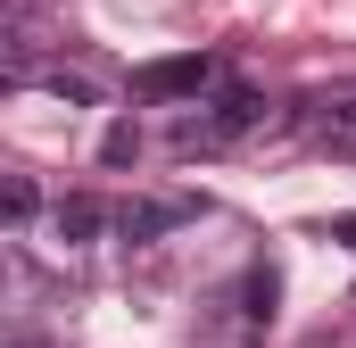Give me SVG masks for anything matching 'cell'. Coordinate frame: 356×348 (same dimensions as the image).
I'll use <instances>...</instances> for the list:
<instances>
[{"mask_svg":"<svg viewBox=\"0 0 356 348\" xmlns=\"http://www.w3.org/2000/svg\"><path fill=\"white\" fill-rule=\"evenodd\" d=\"M257 125H266L257 91H216V100H191V116H175V150L182 158H216V150H232Z\"/></svg>","mask_w":356,"mask_h":348,"instance_id":"6da1fadb","label":"cell"},{"mask_svg":"<svg viewBox=\"0 0 356 348\" xmlns=\"http://www.w3.org/2000/svg\"><path fill=\"white\" fill-rule=\"evenodd\" d=\"M216 75H224V67H216L207 50L149 58V67H133V100H158V108H166V100H182V108H191V100H207V91H216Z\"/></svg>","mask_w":356,"mask_h":348,"instance_id":"7a4b0ae2","label":"cell"},{"mask_svg":"<svg viewBox=\"0 0 356 348\" xmlns=\"http://www.w3.org/2000/svg\"><path fill=\"white\" fill-rule=\"evenodd\" d=\"M191 216H199V199H124V207H116V232H124V241H166Z\"/></svg>","mask_w":356,"mask_h":348,"instance_id":"3957f363","label":"cell"},{"mask_svg":"<svg viewBox=\"0 0 356 348\" xmlns=\"http://www.w3.org/2000/svg\"><path fill=\"white\" fill-rule=\"evenodd\" d=\"M307 141H315V150H332V158H356V91L315 100V108H307Z\"/></svg>","mask_w":356,"mask_h":348,"instance_id":"277c9868","label":"cell"},{"mask_svg":"<svg viewBox=\"0 0 356 348\" xmlns=\"http://www.w3.org/2000/svg\"><path fill=\"white\" fill-rule=\"evenodd\" d=\"M108 224H116V207H108V199H91V191H75V199H58V207H50V232H58L67 249H83V241H99Z\"/></svg>","mask_w":356,"mask_h":348,"instance_id":"5b68a950","label":"cell"},{"mask_svg":"<svg viewBox=\"0 0 356 348\" xmlns=\"http://www.w3.org/2000/svg\"><path fill=\"white\" fill-rule=\"evenodd\" d=\"M33 216H42V182L33 174H8V232H25Z\"/></svg>","mask_w":356,"mask_h":348,"instance_id":"8992f818","label":"cell"},{"mask_svg":"<svg viewBox=\"0 0 356 348\" xmlns=\"http://www.w3.org/2000/svg\"><path fill=\"white\" fill-rule=\"evenodd\" d=\"M42 84L58 91V100H75V108H99V84H91L83 67H50V75H42Z\"/></svg>","mask_w":356,"mask_h":348,"instance_id":"52a82bcc","label":"cell"},{"mask_svg":"<svg viewBox=\"0 0 356 348\" xmlns=\"http://www.w3.org/2000/svg\"><path fill=\"white\" fill-rule=\"evenodd\" d=\"M141 158V125H108V141H99V166H133Z\"/></svg>","mask_w":356,"mask_h":348,"instance_id":"ba28073f","label":"cell"},{"mask_svg":"<svg viewBox=\"0 0 356 348\" xmlns=\"http://www.w3.org/2000/svg\"><path fill=\"white\" fill-rule=\"evenodd\" d=\"M323 241H340V249H356V216H332V224H315Z\"/></svg>","mask_w":356,"mask_h":348,"instance_id":"9c48e42d","label":"cell"}]
</instances>
